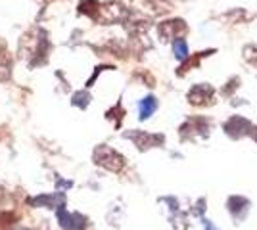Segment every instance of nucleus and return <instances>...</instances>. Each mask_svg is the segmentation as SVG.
Instances as JSON below:
<instances>
[{"label":"nucleus","mask_w":257,"mask_h":230,"mask_svg":"<svg viewBox=\"0 0 257 230\" xmlns=\"http://www.w3.org/2000/svg\"><path fill=\"white\" fill-rule=\"evenodd\" d=\"M94 159H96L98 165H102V167H106L109 171H121L123 169V165H125V159L119 155L117 152H113L111 148H107V146H100L96 152H94Z\"/></svg>","instance_id":"nucleus-1"},{"label":"nucleus","mask_w":257,"mask_h":230,"mask_svg":"<svg viewBox=\"0 0 257 230\" xmlns=\"http://www.w3.org/2000/svg\"><path fill=\"white\" fill-rule=\"evenodd\" d=\"M58 220L65 230H83L86 226V219L79 213H67L65 209H58Z\"/></svg>","instance_id":"nucleus-2"},{"label":"nucleus","mask_w":257,"mask_h":230,"mask_svg":"<svg viewBox=\"0 0 257 230\" xmlns=\"http://www.w3.org/2000/svg\"><path fill=\"white\" fill-rule=\"evenodd\" d=\"M127 138H133L140 150L144 148H152V146H158V144L163 142V136H158V134H142V132H127L125 134Z\"/></svg>","instance_id":"nucleus-3"},{"label":"nucleus","mask_w":257,"mask_h":230,"mask_svg":"<svg viewBox=\"0 0 257 230\" xmlns=\"http://www.w3.org/2000/svg\"><path fill=\"white\" fill-rule=\"evenodd\" d=\"M228 211L234 215L236 219H244L247 213V207H249V201L246 197H240V196H232L228 199Z\"/></svg>","instance_id":"nucleus-4"},{"label":"nucleus","mask_w":257,"mask_h":230,"mask_svg":"<svg viewBox=\"0 0 257 230\" xmlns=\"http://www.w3.org/2000/svg\"><path fill=\"white\" fill-rule=\"evenodd\" d=\"M242 129H249V123H247L246 119H240V117H234V119H230L225 125V131L228 132L232 138H238V136L246 134V131H242Z\"/></svg>","instance_id":"nucleus-5"},{"label":"nucleus","mask_w":257,"mask_h":230,"mask_svg":"<svg viewBox=\"0 0 257 230\" xmlns=\"http://www.w3.org/2000/svg\"><path fill=\"white\" fill-rule=\"evenodd\" d=\"M156 108H158V102L152 98V96L144 98L140 102V119H148L152 113L156 111Z\"/></svg>","instance_id":"nucleus-6"},{"label":"nucleus","mask_w":257,"mask_h":230,"mask_svg":"<svg viewBox=\"0 0 257 230\" xmlns=\"http://www.w3.org/2000/svg\"><path fill=\"white\" fill-rule=\"evenodd\" d=\"M31 203L33 205H48V207H52L54 203H58V205L62 207L64 196H41V197H37V199H33Z\"/></svg>","instance_id":"nucleus-7"},{"label":"nucleus","mask_w":257,"mask_h":230,"mask_svg":"<svg viewBox=\"0 0 257 230\" xmlns=\"http://www.w3.org/2000/svg\"><path fill=\"white\" fill-rule=\"evenodd\" d=\"M173 50H175V56H177L179 60H184V58L188 56V48H186V43H184L182 39L175 41V44H173Z\"/></svg>","instance_id":"nucleus-8"},{"label":"nucleus","mask_w":257,"mask_h":230,"mask_svg":"<svg viewBox=\"0 0 257 230\" xmlns=\"http://www.w3.org/2000/svg\"><path fill=\"white\" fill-rule=\"evenodd\" d=\"M204 226H205V230H217L213 224H211V220H204Z\"/></svg>","instance_id":"nucleus-9"},{"label":"nucleus","mask_w":257,"mask_h":230,"mask_svg":"<svg viewBox=\"0 0 257 230\" xmlns=\"http://www.w3.org/2000/svg\"><path fill=\"white\" fill-rule=\"evenodd\" d=\"M251 136H253V138H255V140H257V129H255V131H253V132H251Z\"/></svg>","instance_id":"nucleus-10"}]
</instances>
